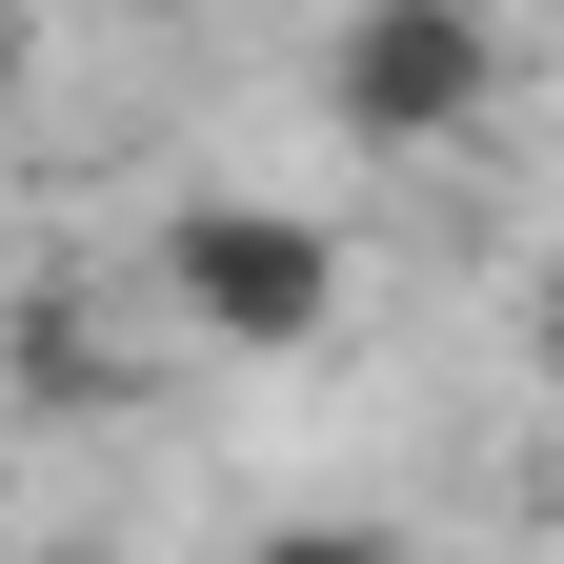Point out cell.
I'll use <instances>...</instances> for the list:
<instances>
[{"label":"cell","mask_w":564,"mask_h":564,"mask_svg":"<svg viewBox=\"0 0 564 564\" xmlns=\"http://www.w3.org/2000/svg\"><path fill=\"white\" fill-rule=\"evenodd\" d=\"M162 303L182 343H223V364H323L343 343V242L303 223V202H162Z\"/></svg>","instance_id":"1"},{"label":"cell","mask_w":564,"mask_h":564,"mask_svg":"<svg viewBox=\"0 0 564 564\" xmlns=\"http://www.w3.org/2000/svg\"><path fill=\"white\" fill-rule=\"evenodd\" d=\"M524 343H544V383H564V262H544V303H524Z\"/></svg>","instance_id":"3"},{"label":"cell","mask_w":564,"mask_h":564,"mask_svg":"<svg viewBox=\"0 0 564 564\" xmlns=\"http://www.w3.org/2000/svg\"><path fill=\"white\" fill-rule=\"evenodd\" d=\"M505 101V0H343L323 21V121L364 162H444Z\"/></svg>","instance_id":"2"},{"label":"cell","mask_w":564,"mask_h":564,"mask_svg":"<svg viewBox=\"0 0 564 564\" xmlns=\"http://www.w3.org/2000/svg\"><path fill=\"white\" fill-rule=\"evenodd\" d=\"M82 21H202V0H82Z\"/></svg>","instance_id":"4"}]
</instances>
